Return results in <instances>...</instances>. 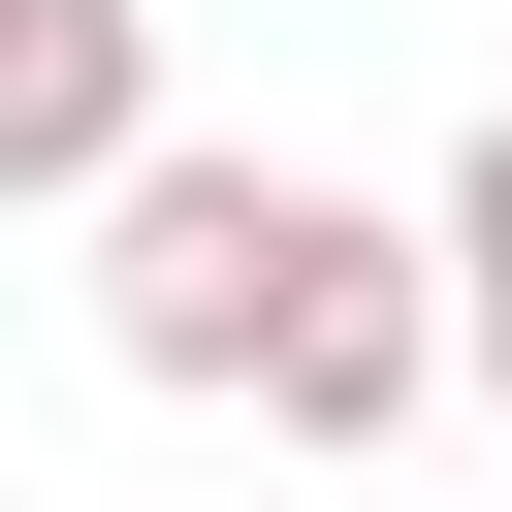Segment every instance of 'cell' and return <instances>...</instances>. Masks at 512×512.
Masks as SVG:
<instances>
[{
    "label": "cell",
    "mask_w": 512,
    "mask_h": 512,
    "mask_svg": "<svg viewBox=\"0 0 512 512\" xmlns=\"http://www.w3.org/2000/svg\"><path fill=\"white\" fill-rule=\"evenodd\" d=\"M256 256H288V160H192V128H160V160L96 192V352L224 416V384H256Z\"/></svg>",
    "instance_id": "cell-2"
},
{
    "label": "cell",
    "mask_w": 512,
    "mask_h": 512,
    "mask_svg": "<svg viewBox=\"0 0 512 512\" xmlns=\"http://www.w3.org/2000/svg\"><path fill=\"white\" fill-rule=\"evenodd\" d=\"M416 224H448V384H480V416H512V96H480V160H448V192H416Z\"/></svg>",
    "instance_id": "cell-4"
},
{
    "label": "cell",
    "mask_w": 512,
    "mask_h": 512,
    "mask_svg": "<svg viewBox=\"0 0 512 512\" xmlns=\"http://www.w3.org/2000/svg\"><path fill=\"white\" fill-rule=\"evenodd\" d=\"M224 416H288L320 480H384L416 416H448V224H384V192H320L288 160V256H256V384Z\"/></svg>",
    "instance_id": "cell-1"
},
{
    "label": "cell",
    "mask_w": 512,
    "mask_h": 512,
    "mask_svg": "<svg viewBox=\"0 0 512 512\" xmlns=\"http://www.w3.org/2000/svg\"><path fill=\"white\" fill-rule=\"evenodd\" d=\"M160 160V0H0V192H128Z\"/></svg>",
    "instance_id": "cell-3"
}]
</instances>
